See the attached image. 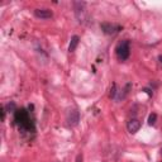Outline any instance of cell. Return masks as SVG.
Here are the masks:
<instances>
[{
	"label": "cell",
	"instance_id": "9",
	"mask_svg": "<svg viewBox=\"0 0 162 162\" xmlns=\"http://www.w3.org/2000/svg\"><path fill=\"white\" fill-rule=\"evenodd\" d=\"M156 120H157V114L156 113L150 114V117H148V124H150V126H155L156 124Z\"/></svg>",
	"mask_w": 162,
	"mask_h": 162
},
{
	"label": "cell",
	"instance_id": "8",
	"mask_svg": "<svg viewBox=\"0 0 162 162\" xmlns=\"http://www.w3.org/2000/svg\"><path fill=\"white\" fill-rule=\"evenodd\" d=\"M79 42H80L79 36H74V37L71 38V42H70V46H69V52H70V53H71V52H75V49H76L77 46H79Z\"/></svg>",
	"mask_w": 162,
	"mask_h": 162
},
{
	"label": "cell",
	"instance_id": "6",
	"mask_svg": "<svg viewBox=\"0 0 162 162\" xmlns=\"http://www.w3.org/2000/svg\"><path fill=\"white\" fill-rule=\"evenodd\" d=\"M141 122L138 120V119H136V118H133V119H130L129 122H128V124H127V129H128V132L129 133H132V134H134V133H137L139 129H141Z\"/></svg>",
	"mask_w": 162,
	"mask_h": 162
},
{
	"label": "cell",
	"instance_id": "13",
	"mask_svg": "<svg viewBox=\"0 0 162 162\" xmlns=\"http://www.w3.org/2000/svg\"><path fill=\"white\" fill-rule=\"evenodd\" d=\"M76 162H83V155H77V157H76Z\"/></svg>",
	"mask_w": 162,
	"mask_h": 162
},
{
	"label": "cell",
	"instance_id": "7",
	"mask_svg": "<svg viewBox=\"0 0 162 162\" xmlns=\"http://www.w3.org/2000/svg\"><path fill=\"white\" fill-rule=\"evenodd\" d=\"M34 17L38 19H49L53 17V13L49 9H36Z\"/></svg>",
	"mask_w": 162,
	"mask_h": 162
},
{
	"label": "cell",
	"instance_id": "15",
	"mask_svg": "<svg viewBox=\"0 0 162 162\" xmlns=\"http://www.w3.org/2000/svg\"><path fill=\"white\" fill-rule=\"evenodd\" d=\"M161 153H162V147H161Z\"/></svg>",
	"mask_w": 162,
	"mask_h": 162
},
{
	"label": "cell",
	"instance_id": "14",
	"mask_svg": "<svg viewBox=\"0 0 162 162\" xmlns=\"http://www.w3.org/2000/svg\"><path fill=\"white\" fill-rule=\"evenodd\" d=\"M158 60H160V62L162 63V56H160V57H158Z\"/></svg>",
	"mask_w": 162,
	"mask_h": 162
},
{
	"label": "cell",
	"instance_id": "5",
	"mask_svg": "<svg viewBox=\"0 0 162 162\" xmlns=\"http://www.w3.org/2000/svg\"><path fill=\"white\" fill-rule=\"evenodd\" d=\"M80 122V113L77 109H71L69 113H67V124L70 127H75L79 124Z\"/></svg>",
	"mask_w": 162,
	"mask_h": 162
},
{
	"label": "cell",
	"instance_id": "2",
	"mask_svg": "<svg viewBox=\"0 0 162 162\" xmlns=\"http://www.w3.org/2000/svg\"><path fill=\"white\" fill-rule=\"evenodd\" d=\"M15 122L22 129H31V118L24 109L17 110L15 112Z\"/></svg>",
	"mask_w": 162,
	"mask_h": 162
},
{
	"label": "cell",
	"instance_id": "10",
	"mask_svg": "<svg viewBox=\"0 0 162 162\" xmlns=\"http://www.w3.org/2000/svg\"><path fill=\"white\" fill-rule=\"evenodd\" d=\"M117 94H118V91H117V85H115V84H113V89L110 90V98L117 99Z\"/></svg>",
	"mask_w": 162,
	"mask_h": 162
},
{
	"label": "cell",
	"instance_id": "12",
	"mask_svg": "<svg viewBox=\"0 0 162 162\" xmlns=\"http://www.w3.org/2000/svg\"><path fill=\"white\" fill-rule=\"evenodd\" d=\"M2 120H5V108H2Z\"/></svg>",
	"mask_w": 162,
	"mask_h": 162
},
{
	"label": "cell",
	"instance_id": "1",
	"mask_svg": "<svg viewBox=\"0 0 162 162\" xmlns=\"http://www.w3.org/2000/svg\"><path fill=\"white\" fill-rule=\"evenodd\" d=\"M74 11L75 17L80 24H89L90 23V15L87 10L85 9L86 4L84 2H74Z\"/></svg>",
	"mask_w": 162,
	"mask_h": 162
},
{
	"label": "cell",
	"instance_id": "3",
	"mask_svg": "<svg viewBox=\"0 0 162 162\" xmlns=\"http://www.w3.org/2000/svg\"><path fill=\"white\" fill-rule=\"evenodd\" d=\"M117 56L120 61H126L128 60L129 55H130V43L128 39H124L117 46Z\"/></svg>",
	"mask_w": 162,
	"mask_h": 162
},
{
	"label": "cell",
	"instance_id": "11",
	"mask_svg": "<svg viewBox=\"0 0 162 162\" xmlns=\"http://www.w3.org/2000/svg\"><path fill=\"white\" fill-rule=\"evenodd\" d=\"M6 109L9 110V112H17V106H15V104L14 103H9L8 105H6Z\"/></svg>",
	"mask_w": 162,
	"mask_h": 162
},
{
	"label": "cell",
	"instance_id": "16",
	"mask_svg": "<svg viewBox=\"0 0 162 162\" xmlns=\"http://www.w3.org/2000/svg\"><path fill=\"white\" fill-rule=\"evenodd\" d=\"M161 162H162V161H161Z\"/></svg>",
	"mask_w": 162,
	"mask_h": 162
},
{
	"label": "cell",
	"instance_id": "4",
	"mask_svg": "<svg viewBox=\"0 0 162 162\" xmlns=\"http://www.w3.org/2000/svg\"><path fill=\"white\" fill-rule=\"evenodd\" d=\"M100 28L103 29V32L105 34H109V36H113V34H117L122 28L117 24H113V23H101L100 24Z\"/></svg>",
	"mask_w": 162,
	"mask_h": 162
}]
</instances>
